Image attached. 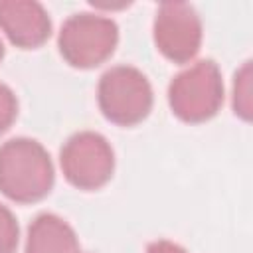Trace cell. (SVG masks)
<instances>
[{
    "label": "cell",
    "mask_w": 253,
    "mask_h": 253,
    "mask_svg": "<svg viewBox=\"0 0 253 253\" xmlns=\"http://www.w3.org/2000/svg\"><path fill=\"white\" fill-rule=\"evenodd\" d=\"M152 36L166 59L188 63L202 45V20L188 2H162L154 16Z\"/></svg>",
    "instance_id": "obj_6"
},
{
    "label": "cell",
    "mask_w": 253,
    "mask_h": 253,
    "mask_svg": "<svg viewBox=\"0 0 253 253\" xmlns=\"http://www.w3.org/2000/svg\"><path fill=\"white\" fill-rule=\"evenodd\" d=\"M2 57H4V43H2V40H0V61H2Z\"/></svg>",
    "instance_id": "obj_13"
},
{
    "label": "cell",
    "mask_w": 253,
    "mask_h": 253,
    "mask_svg": "<svg viewBox=\"0 0 253 253\" xmlns=\"http://www.w3.org/2000/svg\"><path fill=\"white\" fill-rule=\"evenodd\" d=\"M24 253H81L75 229L55 213H40L28 227Z\"/></svg>",
    "instance_id": "obj_8"
},
{
    "label": "cell",
    "mask_w": 253,
    "mask_h": 253,
    "mask_svg": "<svg viewBox=\"0 0 253 253\" xmlns=\"http://www.w3.org/2000/svg\"><path fill=\"white\" fill-rule=\"evenodd\" d=\"M20 239V227L14 213L0 204V253H14Z\"/></svg>",
    "instance_id": "obj_10"
},
{
    "label": "cell",
    "mask_w": 253,
    "mask_h": 253,
    "mask_svg": "<svg viewBox=\"0 0 253 253\" xmlns=\"http://www.w3.org/2000/svg\"><path fill=\"white\" fill-rule=\"evenodd\" d=\"M251 61H245L243 67L235 73L233 81V111L239 115L243 121H251L253 117V89H251Z\"/></svg>",
    "instance_id": "obj_9"
},
{
    "label": "cell",
    "mask_w": 253,
    "mask_h": 253,
    "mask_svg": "<svg viewBox=\"0 0 253 253\" xmlns=\"http://www.w3.org/2000/svg\"><path fill=\"white\" fill-rule=\"evenodd\" d=\"M16 117H18V99L8 85L0 83V134L12 126Z\"/></svg>",
    "instance_id": "obj_11"
},
{
    "label": "cell",
    "mask_w": 253,
    "mask_h": 253,
    "mask_svg": "<svg viewBox=\"0 0 253 253\" xmlns=\"http://www.w3.org/2000/svg\"><path fill=\"white\" fill-rule=\"evenodd\" d=\"M146 253H188V251H186L184 247H180L178 243H174V241H168V239H156V241L148 243Z\"/></svg>",
    "instance_id": "obj_12"
},
{
    "label": "cell",
    "mask_w": 253,
    "mask_h": 253,
    "mask_svg": "<svg viewBox=\"0 0 253 253\" xmlns=\"http://www.w3.org/2000/svg\"><path fill=\"white\" fill-rule=\"evenodd\" d=\"M119 43L117 24L101 14L79 12L69 16L57 36L61 57L77 69H91L107 61Z\"/></svg>",
    "instance_id": "obj_4"
},
{
    "label": "cell",
    "mask_w": 253,
    "mask_h": 253,
    "mask_svg": "<svg viewBox=\"0 0 253 253\" xmlns=\"http://www.w3.org/2000/svg\"><path fill=\"white\" fill-rule=\"evenodd\" d=\"M168 105L184 123H204L223 105V79L213 59H200L180 71L168 87Z\"/></svg>",
    "instance_id": "obj_2"
},
{
    "label": "cell",
    "mask_w": 253,
    "mask_h": 253,
    "mask_svg": "<svg viewBox=\"0 0 253 253\" xmlns=\"http://www.w3.org/2000/svg\"><path fill=\"white\" fill-rule=\"evenodd\" d=\"M53 164L34 138L18 136L0 146V192L16 204L43 200L53 188Z\"/></svg>",
    "instance_id": "obj_1"
},
{
    "label": "cell",
    "mask_w": 253,
    "mask_h": 253,
    "mask_svg": "<svg viewBox=\"0 0 253 253\" xmlns=\"http://www.w3.org/2000/svg\"><path fill=\"white\" fill-rule=\"evenodd\" d=\"M97 103L107 121L119 126H134L148 117L154 95L150 81L140 69L115 65L99 79Z\"/></svg>",
    "instance_id": "obj_3"
},
{
    "label": "cell",
    "mask_w": 253,
    "mask_h": 253,
    "mask_svg": "<svg viewBox=\"0 0 253 253\" xmlns=\"http://www.w3.org/2000/svg\"><path fill=\"white\" fill-rule=\"evenodd\" d=\"M0 30L22 49L40 47L51 34L47 10L34 0H0Z\"/></svg>",
    "instance_id": "obj_7"
},
{
    "label": "cell",
    "mask_w": 253,
    "mask_h": 253,
    "mask_svg": "<svg viewBox=\"0 0 253 253\" xmlns=\"http://www.w3.org/2000/svg\"><path fill=\"white\" fill-rule=\"evenodd\" d=\"M59 164L71 186L79 190H99L113 176L115 152L103 134L81 130L61 146Z\"/></svg>",
    "instance_id": "obj_5"
}]
</instances>
